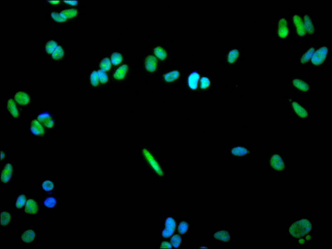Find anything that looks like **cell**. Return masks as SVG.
<instances>
[{"label":"cell","mask_w":332,"mask_h":249,"mask_svg":"<svg viewBox=\"0 0 332 249\" xmlns=\"http://www.w3.org/2000/svg\"><path fill=\"white\" fill-rule=\"evenodd\" d=\"M294 85L301 90L306 91L309 90L308 85L300 79H295L293 81Z\"/></svg>","instance_id":"obj_23"},{"label":"cell","mask_w":332,"mask_h":249,"mask_svg":"<svg viewBox=\"0 0 332 249\" xmlns=\"http://www.w3.org/2000/svg\"><path fill=\"white\" fill-rule=\"evenodd\" d=\"M16 101L22 105L28 104L30 102L29 96L26 93L22 92H18L15 96Z\"/></svg>","instance_id":"obj_12"},{"label":"cell","mask_w":332,"mask_h":249,"mask_svg":"<svg viewBox=\"0 0 332 249\" xmlns=\"http://www.w3.org/2000/svg\"><path fill=\"white\" fill-rule=\"evenodd\" d=\"M1 216L2 226L6 225L10 223L11 216L9 213L7 211H3L1 212Z\"/></svg>","instance_id":"obj_26"},{"label":"cell","mask_w":332,"mask_h":249,"mask_svg":"<svg viewBox=\"0 0 332 249\" xmlns=\"http://www.w3.org/2000/svg\"><path fill=\"white\" fill-rule=\"evenodd\" d=\"M179 75V73L178 71L174 70L165 74L164 79L167 82H171L177 79Z\"/></svg>","instance_id":"obj_21"},{"label":"cell","mask_w":332,"mask_h":249,"mask_svg":"<svg viewBox=\"0 0 332 249\" xmlns=\"http://www.w3.org/2000/svg\"><path fill=\"white\" fill-rule=\"evenodd\" d=\"M97 74L99 79L101 83L105 84L107 82L108 78L104 71L102 69L98 70Z\"/></svg>","instance_id":"obj_33"},{"label":"cell","mask_w":332,"mask_h":249,"mask_svg":"<svg viewBox=\"0 0 332 249\" xmlns=\"http://www.w3.org/2000/svg\"><path fill=\"white\" fill-rule=\"evenodd\" d=\"M155 55L161 60H164L167 56V53L166 51L162 48L160 47H157L154 49Z\"/></svg>","instance_id":"obj_25"},{"label":"cell","mask_w":332,"mask_h":249,"mask_svg":"<svg viewBox=\"0 0 332 249\" xmlns=\"http://www.w3.org/2000/svg\"><path fill=\"white\" fill-rule=\"evenodd\" d=\"M293 21L297 27L298 34L300 36H303L305 34L306 31L301 18L299 15H295L293 17Z\"/></svg>","instance_id":"obj_6"},{"label":"cell","mask_w":332,"mask_h":249,"mask_svg":"<svg viewBox=\"0 0 332 249\" xmlns=\"http://www.w3.org/2000/svg\"><path fill=\"white\" fill-rule=\"evenodd\" d=\"M30 130L33 134L35 135H43L44 132L41 124L36 120L32 121Z\"/></svg>","instance_id":"obj_13"},{"label":"cell","mask_w":332,"mask_h":249,"mask_svg":"<svg viewBox=\"0 0 332 249\" xmlns=\"http://www.w3.org/2000/svg\"><path fill=\"white\" fill-rule=\"evenodd\" d=\"M38 121L43 124L46 127L51 128L54 126V121L48 112H45L40 114L38 118Z\"/></svg>","instance_id":"obj_5"},{"label":"cell","mask_w":332,"mask_h":249,"mask_svg":"<svg viewBox=\"0 0 332 249\" xmlns=\"http://www.w3.org/2000/svg\"><path fill=\"white\" fill-rule=\"evenodd\" d=\"M111 63L110 60L108 58H105L103 59L100 64L101 69L104 72L109 70L111 67Z\"/></svg>","instance_id":"obj_29"},{"label":"cell","mask_w":332,"mask_h":249,"mask_svg":"<svg viewBox=\"0 0 332 249\" xmlns=\"http://www.w3.org/2000/svg\"><path fill=\"white\" fill-rule=\"evenodd\" d=\"M200 248H209L205 246H202Z\"/></svg>","instance_id":"obj_48"},{"label":"cell","mask_w":332,"mask_h":249,"mask_svg":"<svg viewBox=\"0 0 332 249\" xmlns=\"http://www.w3.org/2000/svg\"><path fill=\"white\" fill-rule=\"evenodd\" d=\"M272 166L275 170L281 171L283 170L284 167V163L281 157L277 155H273L271 160Z\"/></svg>","instance_id":"obj_10"},{"label":"cell","mask_w":332,"mask_h":249,"mask_svg":"<svg viewBox=\"0 0 332 249\" xmlns=\"http://www.w3.org/2000/svg\"><path fill=\"white\" fill-rule=\"evenodd\" d=\"M299 242L301 244H304L305 242L304 240L303 239H300L299 240Z\"/></svg>","instance_id":"obj_45"},{"label":"cell","mask_w":332,"mask_h":249,"mask_svg":"<svg viewBox=\"0 0 332 249\" xmlns=\"http://www.w3.org/2000/svg\"><path fill=\"white\" fill-rule=\"evenodd\" d=\"M47 2L50 3L52 4H57L58 3L59 1H47Z\"/></svg>","instance_id":"obj_44"},{"label":"cell","mask_w":332,"mask_h":249,"mask_svg":"<svg viewBox=\"0 0 332 249\" xmlns=\"http://www.w3.org/2000/svg\"><path fill=\"white\" fill-rule=\"evenodd\" d=\"M311 239V236L310 235H308L306 237V239L308 241H309Z\"/></svg>","instance_id":"obj_47"},{"label":"cell","mask_w":332,"mask_h":249,"mask_svg":"<svg viewBox=\"0 0 332 249\" xmlns=\"http://www.w3.org/2000/svg\"><path fill=\"white\" fill-rule=\"evenodd\" d=\"M7 107L9 111L14 117L16 118L19 116L18 111L17 110L14 101L12 99H11L8 100Z\"/></svg>","instance_id":"obj_18"},{"label":"cell","mask_w":332,"mask_h":249,"mask_svg":"<svg viewBox=\"0 0 332 249\" xmlns=\"http://www.w3.org/2000/svg\"><path fill=\"white\" fill-rule=\"evenodd\" d=\"M181 241V237L177 235L173 236L171 239V244L175 248L178 247L180 245Z\"/></svg>","instance_id":"obj_35"},{"label":"cell","mask_w":332,"mask_h":249,"mask_svg":"<svg viewBox=\"0 0 332 249\" xmlns=\"http://www.w3.org/2000/svg\"><path fill=\"white\" fill-rule=\"evenodd\" d=\"M200 78V75L197 71H194L188 77V84L192 89L195 90L197 89Z\"/></svg>","instance_id":"obj_7"},{"label":"cell","mask_w":332,"mask_h":249,"mask_svg":"<svg viewBox=\"0 0 332 249\" xmlns=\"http://www.w3.org/2000/svg\"><path fill=\"white\" fill-rule=\"evenodd\" d=\"M56 201L55 198L50 197L47 198L43 202L45 206L48 208H52L54 207L56 204Z\"/></svg>","instance_id":"obj_34"},{"label":"cell","mask_w":332,"mask_h":249,"mask_svg":"<svg viewBox=\"0 0 332 249\" xmlns=\"http://www.w3.org/2000/svg\"><path fill=\"white\" fill-rule=\"evenodd\" d=\"M25 202V195L23 194L20 195L17 199L16 206L17 208H20L24 205Z\"/></svg>","instance_id":"obj_36"},{"label":"cell","mask_w":332,"mask_h":249,"mask_svg":"<svg viewBox=\"0 0 332 249\" xmlns=\"http://www.w3.org/2000/svg\"><path fill=\"white\" fill-rule=\"evenodd\" d=\"M42 187L44 190L46 191H50L53 189L54 184L51 181L46 180L43 183Z\"/></svg>","instance_id":"obj_39"},{"label":"cell","mask_w":332,"mask_h":249,"mask_svg":"<svg viewBox=\"0 0 332 249\" xmlns=\"http://www.w3.org/2000/svg\"><path fill=\"white\" fill-rule=\"evenodd\" d=\"M57 47V43L55 41L51 40L47 43L46 46V50L49 54H52Z\"/></svg>","instance_id":"obj_30"},{"label":"cell","mask_w":332,"mask_h":249,"mask_svg":"<svg viewBox=\"0 0 332 249\" xmlns=\"http://www.w3.org/2000/svg\"><path fill=\"white\" fill-rule=\"evenodd\" d=\"M289 29L287 27V22L284 18L280 20L279 22V29L278 33L282 38H285L289 33Z\"/></svg>","instance_id":"obj_14"},{"label":"cell","mask_w":332,"mask_h":249,"mask_svg":"<svg viewBox=\"0 0 332 249\" xmlns=\"http://www.w3.org/2000/svg\"><path fill=\"white\" fill-rule=\"evenodd\" d=\"M239 56V52L237 49H234L231 50L229 53L228 60V62L230 63L234 62Z\"/></svg>","instance_id":"obj_32"},{"label":"cell","mask_w":332,"mask_h":249,"mask_svg":"<svg viewBox=\"0 0 332 249\" xmlns=\"http://www.w3.org/2000/svg\"><path fill=\"white\" fill-rule=\"evenodd\" d=\"M248 152V150L244 147H237L233 148L231 150V153L236 156H242L247 154Z\"/></svg>","instance_id":"obj_24"},{"label":"cell","mask_w":332,"mask_h":249,"mask_svg":"<svg viewBox=\"0 0 332 249\" xmlns=\"http://www.w3.org/2000/svg\"><path fill=\"white\" fill-rule=\"evenodd\" d=\"M160 248H171L172 246L171 244L169 242L164 241L161 243Z\"/></svg>","instance_id":"obj_42"},{"label":"cell","mask_w":332,"mask_h":249,"mask_svg":"<svg viewBox=\"0 0 332 249\" xmlns=\"http://www.w3.org/2000/svg\"><path fill=\"white\" fill-rule=\"evenodd\" d=\"M38 204L34 200L30 199L27 201L25 208L26 212L34 215L38 212Z\"/></svg>","instance_id":"obj_8"},{"label":"cell","mask_w":332,"mask_h":249,"mask_svg":"<svg viewBox=\"0 0 332 249\" xmlns=\"http://www.w3.org/2000/svg\"><path fill=\"white\" fill-rule=\"evenodd\" d=\"M64 54L63 49L60 46H58L52 53V56L54 59L58 60L63 57Z\"/></svg>","instance_id":"obj_27"},{"label":"cell","mask_w":332,"mask_h":249,"mask_svg":"<svg viewBox=\"0 0 332 249\" xmlns=\"http://www.w3.org/2000/svg\"><path fill=\"white\" fill-rule=\"evenodd\" d=\"M292 105L295 111L299 116L302 118L307 116L308 114L307 111L298 103L294 102L292 103Z\"/></svg>","instance_id":"obj_19"},{"label":"cell","mask_w":332,"mask_h":249,"mask_svg":"<svg viewBox=\"0 0 332 249\" xmlns=\"http://www.w3.org/2000/svg\"><path fill=\"white\" fill-rule=\"evenodd\" d=\"M165 226L162 234L164 237L167 238L171 236L174 232L176 226L175 221L171 217L168 218L166 221Z\"/></svg>","instance_id":"obj_4"},{"label":"cell","mask_w":332,"mask_h":249,"mask_svg":"<svg viewBox=\"0 0 332 249\" xmlns=\"http://www.w3.org/2000/svg\"><path fill=\"white\" fill-rule=\"evenodd\" d=\"M157 59L154 56L150 55L146 58L145 66L146 69L150 72H154L157 68Z\"/></svg>","instance_id":"obj_11"},{"label":"cell","mask_w":332,"mask_h":249,"mask_svg":"<svg viewBox=\"0 0 332 249\" xmlns=\"http://www.w3.org/2000/svg\"><path fill=\"white\" fill-rule=\"evenodd\" d=\"M91 82L92 84L94 86H97L99 83V79L97 72L94 71L91 74L90 76Z\"/></svg>","instance_id":"obj_40"},{"label":"cell","mask_w":332,"mask_h":249,"mask_svg":"<svg viewBox=\"0 0 332 249\" xmlns=\"http://www.w3.org/2000/svg\"><path fill=\"white\" fill-rule=\"evenodd\" d=\"M304 26L306 31L312 34L314 31V28L310 18L308 15H305L304 17Z\"/></svg>","instance_id":"obj_20"},{"label":"cell","mask_w":332,"mask_h":249,"mask_svg":"<svg viewBox=\"0 0 332 249\" xmlns=\"http://www.w3.org/2000/svg\"><path fill=\"white\" fill-rule=\"evenodd\" d=\"M128 69L126 65H124L120 67L116 70L114 74V77L117 79H120L124 78Z\"/></svg>","instance_id":"obj_15"},{"label":"cell","mask_w":332,"mask_h":249,"mask_svg":"<svg viewBox=\"0 0 332 249\" xmlns=\"http://www.w3.org/2000/svg\"><path fill=\"white\" fill-rule=\"evenodd\" d=\"M201 87L204 89L208 87L210 84V81L208 78L206 77H202L200 80Z\"/></svg>","instance_id":"obj_41"},{"label":"cell","mask_w":332,"mask_h":249,"mask_svg":"<svg viewBox=\"0 0 332 249\" xmlns=\"http://www.w3.org/2000/svg\"><path fill=\"white\" fill-rule=\"evenodd\" d=\"M13 172V167L10 164H7L5 166L1 175V180L4 183L8 182L11 179Z\"/></svg>","instance_id":"obj_9"},{"label":"cell","mask_w":332,"mask_h":249,"mask_svg":"<svg viewBox=\"0 0 332 249\" xmlns=\"http://www.w3.org/2000/svg\"><path fill=\"white\" fill-rule=\"evenodd\" d=\"M312 229V225L308 220L303 219L297 221L290 227V233L293 237L298 238L308 234Z\"/></svg>","instance_id":"obj_1"},{"label":"cell","mask_w":332,"mask_h":249,"mask_svg":"<svg viewBox=\"0 0 332 249\" xmlns=\"http://www.w3.org/2000/svg\"><path fill=\"white\" fill-rule=\"evenodd\" d=\"M188 228V224L186 222L182 221L179 225L178 232L181 234H184L186 232Z\"/></svg>","instance_id":"obj_37"},{"label":"cell","mask_w":332,"mask_h":249,"mask_svg":"<svg viewBox=\"0 0 332 249\" xmlns=\"http://www.w3.org/2000/svg\"><path fill=\"white\" fill-rule=\"evenodd\" d=\"M65 3L71 5H75L77 4V1H64Z\"/></svg>","instance_id":"obj_43"},{"label":"cell","mask_w":332,"mask_h":249,"mask_svg":"<svg viewBox=\"0 0 332 249\" xmlns=\"http://www.w3.org/2000/svg\"><path fill=\"white\" fill-rule=\"evenodd\" d=\"M214 237L216 239L220 240L224 242L228 241L230 238L229 233L226 231H220L215 233Z\"/></svg>","instance_id":"obj_16"},{"label":"cell","mask_w":332,"mask_h":249,"mask_svg":"<svg viewBox=\"0 0 332 249\" xmlns=\"http://www.w3.org/2000/svg\"><path fill=\"white\" fill-rule=\"evenodd\" d=\"M122 60V56L119 53H114L111 56V63L114 65H117L120 64Z\"/></svg>","instance_id":"obj_28"},{"label":"cell","mask_w":332,"mask_h":249,"mask_svg":"<svg viewBox=\"0 0 332 249\" xmlns=\"http://www.w3.org/2000/svg\"><path fill=\"white\" fill-rule=\"evenodd\" d=\"M51 16L53 19L55 21L59 22H62L65 21L67 19L61 16L60 14L55 12L51 13Z\"/></svg>","instance_id":"obj_38"},{"label":"cell","mask_w":332,"mask_h":249,"mask_svg":"<svg viewBox=\"0 0 332 249\" xmlns=\"http://www.w3.org/2000/svg\"><path fill=\"white\" fill-rule=\"evenodd\" d=\"M78 12L75 9H69L62 11L60 14L66 19L71 18L77 14Z\"/></svg>","instance_id":"obj_22"},{"label":"cell","mask_w":332,"mask_h":249,"mask_svg":"<svg viewBox=\"0 0 332 249\" xmlns=\"http://www.w3.org/2000/svg\"><path fill=\"white\" fill-rule=\"evenodd\" d=\"M35 236L34 231L29 230L25 231L22 236V241L27 243L31 242L33 241Z\"/></svg>","instance_id":"obj_17"},{"label":"cell","mask_w":332,"mask_h":249,"mask_svg":"<svg viewBox=\"0 0 332 249\" xmlns=\"http://www.w3.org/2000/svg\"><path fill=\"white\" fill-rule=\"evenodd\" d=\"M143 154L147 160L154 169L155 171L160 176L163 175V172L158 164L156 161L149 151L146 149L143 150Z\"/></svg>","instance_id":"obj_3"},{"label":"cell","mask_w":332,"mask_h":249,"mask_svg":"<svg viewBox=\"0 0 332 249\" xmlns=\"http://www.w3.org/2000/svg\"><path fill=\"white\" fill-rule=\"evenodd\" d=\"M314 51V48H312L305 53L301 59L302 63L304 64L308 62L312 57Z\"/></svg>","instance_id":"obj_31"},{"label":"cell","mask_w":332,"mask_h":249,"mask_svg":"<svg viewBox=\"0 0 332 249\" xmlns=\"http://www.w3.org/2000/svg\"><path fill=\"white\" fill-rule=\"evenodd\" d=\"M328 52V48L323 47L314 53L311 58L312 63L316 65L322 64L326 58Z\"/></svg>","instance_id":"obj_2"},{"label":"cell","mask_w":332,"mask_h":249,"mask_svg":"<svg viewBox=\"0 0 332 249\" xmlns=\"http://www.w3.org/2000/svg\"><path fill=\"white\" fill-rule=\"evenodd\" d=\"M5 155L4 153L3 152H2V151H1V160H2L3 159V158L5 157Z\"/></svg>","instance_id":"obj_46"}]
</instances>
